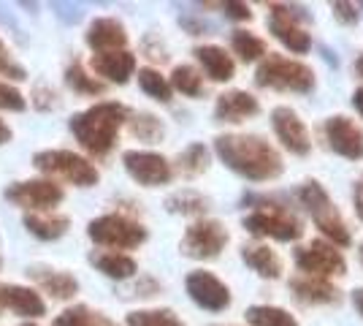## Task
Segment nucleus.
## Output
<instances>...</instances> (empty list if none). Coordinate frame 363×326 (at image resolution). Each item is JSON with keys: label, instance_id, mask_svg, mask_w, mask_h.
<instances>
[{"label": "nucleus", "instance_id": "b1692460", "mask_svg": "<svg viewBox=\"0 0 363 326\" xmlns=\"http://www.w3.org/2000/svg\"><path fill=\"white\" fill-rule=\"evenodd\" d=\"M90 264L111 280H128L138 272L136 259L128 253H117V250H95L90 256Z\"/></svg>", "mask_w": 363, "mask_h": 326}, {"label": "nucleus", "instance_id": "79ce46f5", "mask_svg": "<svg viewBox=\"0 0 363 326\" xmlns=\"http://www.w3.org/2000/svg\"><path fill=\"white\" fill-rule=\"evenodd\" d=\"M11 136H14V131L9 128V123H3V120H0V144H9Z\"/></svg>", "mask_w": 363, "mask_h": 326}, {"label": "nucleus", "instance_id": "39448f33", "mask_svg": "<svg viewBox=\"0 0 363 326\" xmlns=\"http://www.w3.org/2000/svg\"><path fill=\"white\" fill-rule=\"evenodd\" d=\"M257 87H269L279 93H312L315 90V71L301 60L269 52L255 71Z\"/></svg>", "mask_w": 363, "mask_h": 326}, {"label": "nucleus", "instance_id": "de8ad7c7", "mask_svg": "<svg viewBox=\"0 0 363 326\" xmlns=\"http://www.w3.org/2000/svg\"><path fill=\"white\" fill-rule=\"evenodd\" d=\"M19 326H38V324H19Z\"/></svg>", "mask_w": 363, "mask_h": 326}, {"label": "nucleus", "instance_id": "4be33fe9", "mask_svg": "<svg viewBox=\"0 0 363 326\" xmlns=\"http://www.w3.org/2000/svg\"><path fill=\"white\" fill-rule=\"evenodd\" d=\"M193 55H196V60L201 63L203 74L212 79V82H230V79L236 77V63H233V58H230L223 47H217V44H203V47L193 49Z\"/></svg>", "mask_w": 363, "mask_h": 326}, {"label": "nucleus", "instance_id": "4468645a", "mask_svg": "<svg viewBox=\"0 0 363 326\" xmlns=\"http://www.w3.org/2000/svg\"><path fill=\"white\" fill-rule=\"evenodd\" d=\"M323 134L336 156L347 161H363V131L361 125H355V120L345 114H333L323 123Z\"/></svg>", "mask_w": 363, "mask_h": 326}, {"label": "nucleus", "instance_id": "412c9836", "mask_svg": "<svg viewBox=\"0 0 363 326\" xmlns=\"http://www.w3.org/2000/svg\"><path fill=\"white\" fill-rule=\"evenodd\" d=\"M28 278L52 299H74L79 294V280L71 272H62V269L35 264L28 269Z\"/></svg>", "mask_w": 363, "mask_h": 326}, {"label": "nucleus", "instance_id": "5701e85b", "mask_svg": "<svg viewBox=\"0 0 363 326\" xmlns=\"http://www.w3.org/2000/svg\"><path fill=\"white\" fill-rule=\"evenodd\" d=\"M242 261L255 275L266 280H277L282 278V259L277 256V250H272L269 245H260V242H250V245H242Z\"/></svg>", "mask_w": 363, "mask_h": 326}, {"label": "nucleus", "instance_id": "c756f323", "mask_svg": "<svg viewBox=\"0 0 363 326\" xmlns=\"http://www.w3.org/2000/svg\"><path fill=\"white\" fill-rule=\"evenodd\" d=\"M230 49L239 55L242 63H257L269 55V44L250 31H233L230 36Z\"/></svg>", "mask_w": 363, "mask_h": 326}, {"label": "nucleus", "instance_id": "a18cd8bd", "mask_svg": "<svg viewBox=\"0 0 363 326\" xmlns=\"http://www.w3.org/2000/svg\"><path fill=\"white\" fill-rule=\"evenodd\" d=\"M355 74H358V77L363 79V55L358 58V60H355Z\"/></svg>", "mask_w": 363, "mask_h": 326}, {"label": "nucleus", "instance_id": "9b49d317", "mask_svg": "<svg viewBox=\"0 0 363 326\" xmlns=\"http://www.w3.org/2000/svg\"><path fill=\"white\" fill-rule=\"evenodd\" d=\"M6 199L19 210H28V212H52L65 199V193L55 180L38 177V180L11 183L6 188Z\"/></svg>", "mask_w": 363, "mask_h": 326}, {"label": "nucleus", "instance_id": "2eb2a0df", "mask_svg": "<svg viewBox=\"0 0 363 326\" xmlns=\"http://www.w3.org/2000/svg\"><path fill=\"white\" fill-rule=\"evenodd\" d=\"M272 128L277 139L282 141V147L293 156H309L312 150V136L309 128L303 125L298 112L290 107H277L272 112Z\"/></svg>", "mask_w": 363, "mask_h": 326}, {"label": "nucleus", "instance_id": "f704fd0d", "mask_svg": "<svg viewBox=\"0 0 363 326\" xmlns=\"http://www.w3.org/2000/svg\"><path fill=\"white\" fill-rule=\"evenodd\" d=\"M128 326H184L182 318L168 308H157V310H133L125 318Z\"/></svg>", "mask_w": 363, "mask_h": 326}, {"label": "nucleus", "instance_id": "09e8293b", "mask_svg": "<svg viewBox=\"0 0 363 326\" xmlns=\"http://www.w3.org/2000/svg\"><path fill=\"white\" fill-rule=\"evenodd\" d=\"M0 266H3V259H0Z\"/></svg>", "mask_w": 363, "mask_h": 326}, {"label": "nucleus", "instance_id": "c03bdc74", "mask_svg": "<svg viewBox=\"0 0 363 326\" xmlns=\"http://www.w3.org/2000/svg\"><path fill=\"white\" fill-rule=\"evenodd\" d=\"M352 305H355V310H358L363 315V288L352 291Z\"/></svg>", "mask_w": 363, "mask_h": 326}, {"label": "nucleus", "instance_id": "9d476101", "mask_svg": "<svg viewBox=\"0 0 363 326\" xmlns=\"http://www.w3.org/2000/svg\"><path fill=\"white\" fill-rule=\"evenodd\" d=\"M296 266L301 269V275H312V278H342L347 272V261L342 256V250L325 242V239H312L309 245L296 250Z\"/></svg>", "mask_w": 363, "mask_h": 326}, {"label": "nucleus", "instance_id": "37998d69", "mask_svg": "<svg viewBox=\"0 0 363 326\" xmlns=\"http://www.w3.org/2000/svg\"><path fill=\"white\" fill-rule=\"evenodd\" d=\"M352 107L358 109V114L363 117V87H358V90L352 93Z\"/></svg>", "mask_w": 363, "mask_h": 326}, {"label": "nucleus", "instance_id": "ea45409f", "mask_svg": "<svg viewBox=\"0 0 363 326\" xmlns=\"http://www.w3.org/2000/svg\"><path fill=\"white\" fill-rule=\"evenodd\" d=\"M220 9L225 11V16H230V19H236V22H250V19H252V9H250L247 3L225 0V3H220Z\"/></svg>", "mask_w": 363, "mask_h": 326}, {"label": "nucleus", "instance_id": "49530a36", "mask_svg": "<svg viewBox=\"0 0 363 326\" xmlns=\"http://www.w3.org/2000/svg\"><path fill=\"white\" fill-rule=\"evenodd\" d=\"M358 261H361V266H363V242L358 245Z\"/></svg>", "mask_w": 363, "mask_h": 326}, {"label": "nucleus", "instance_id": "7c9ffc66", "mask_svg": "<svg viewBox=\"0 0 363 326\" xmlns=\"http://www.w3.org/2000/svg\"><path fill=\"white\" fill-rule=\"evenodd\" d=\"M206 169H209V147L201 144V141L184 147L177 156V171H179L182 177H198Z\"/></svg>", "mask_w": 363, "mask_h": 326}, {"label": "nucleus", "instance_id": "1a4fd4ad", "mask_svg": "<svg viewBox=\"0 0 363 326\" xmlns=\"http://www.w3.org/2000/svg\"><path fill=\"white\" fill-rule=\"evenodd\" d=\"M301 19H309V14H303L301 9L288 3H269V33L293 55H306L312 49V36L306 33Z\"/></svg>", "mask_w": 363, "mask_h": 326}, {"label": "nucleus", "instance_id": "6e6552de", "mask_svg": "<svg viewBox=\"0 0 363 326\" xmlns=\"http://www.w3.org/2000/svg\"><path fill=\"white\" fill-rule=\"evenodd\" d=\"M228 242H230V234H228L223 220L201 217L193 226H187V232L182 234L179 250L182 256H187V259L212 261V259H217L225 250Z\"/></svg>", "mask_w": 363, "mask_h": 326}, {"label": "nucleus", "instance_id": "cd10ccee", "mask_svg": "<svg viewBox=\"0 0 363 326\" xmlns=\"http://www.w3.org/2000/svg\"><path fill=\"white\" fill-rule=\"evenodd\" d=\"M52 326H120L117 321H111L108 315L101 310H92L87 305H74L68 310H62Z\"/></svg>", "mask_w": 363, "mask_h": 326}, {"label": "nucleus", "instance_id": "393cba45", "mask_svg": "<svg viewBox=\"0 0 363 326\" xmlns=\"http://www.w3.org/2000/svg\"><path fill=\"white\" fill-rule=\"evenodd\" d=\"M68 226H71V217L57 215V212H28L25 215V229L35 239H44V242L60 239L62 234H68Z\"/></svg>", "mask_w": 363, "mask_h": 326}, {"label": "nucleus", "instance_id": "f8f14e48", "mask_svg": "<svg viewBox=\"0 0 363 326\" xmlns=\"http://www.w3.org/2000/svg\"><path fill=\"white\" fill-rule=\"evenodd\" d=\"M122 163H125V171L130 174V180L144 188L168 185L174 177V166L168 163V158L152 150H128L122 156Z\"/></svg>", "mask_w": 363, "mask_h": 326}, {"label": "nucleus", "instance_id": "f257e3e1", "mask_svg": "<svg viewBox=\"0 0 363 326\" xmlns=\"http://www.w3.org/2000/svg\"><path fill=\"white\" fill-rule=\"evenodd\" d=\"M214 153L233 174L250 183H272L285 171L279 150L257 134H223L214 139Z\"/></svg>", "mask_w": 363, "mask_h": 326}, {"label": "nucleus", "instance_id": "0eeeda50", "mask_svg": "<svg viewBox=\"0 0 363 326\" xmlns=\"http://www.w3.org/2000/svg\"><path fill=\"white\" fill-rule=\"evenodd\" d=\"M87 237H90L95 245L120 253V250H133L138 245H144L150 234L133 217L111 212V215H101L95 217V220H90Z\"/></svg>", "mask_w": 363, "mask_h": 326}, {"label": "nucleus", "instance_id": "72a5a7b5", "mask_svg": "<svg viewBox=\"0 0 363 326\" xmlns=\"http://www.w3.org/2000/svg\"><path fill=\"white\" fill-rule=\"evenodd\" d=\"M138 87L144 90V93L155 98V101H160V104H168L171 101V85H168V79L157 71V68H141L138 71Z\"/></svg>", "mask_w": 363, "mask_h": 326}, {"label": "nucleus", "instance_id": "a211bd4d", "mask_svg": "<svg viewBox=\"0 0 363 326\" xmlns=\"http://www.w3.org/2000/svg\"><path fill=\"white\" fill-rule=\"evenodd\" d=\"M260 114V101L247 90H225L223 95H217L214 104V117L220 123H244L250 117Z\"/></svg>", "mask_w": 363, "mask_h": 326}, {"label": "nucleus", "instance_id": "7ed1b4c3", "mask_svg": "<svg viewBox=\"0 0 363 326\" xmlns=\"http://www.w3.org/2000/svg\"><path fill=\"white\" fill-rule=\"evenodd\" d=\"M244 204H250L252 212L244 215L242 226L252 237H269L277 242H298L303 237V223L279 196H244Z\"/></svg>", "mask_w": 363, "mask_h": 326}, {"label": "nucleus", "instance_id": "ddd939ff", "mask_svg": "<svg viewBox=\"0 0 363 326\" xmlns=\"http://www.w3.org/2000/svg\"><path fill=\"white\" fill-rule=\"evenodd\" d=\"M184 288H187V296L203 310L223 313L230 308V288L217 275L206 272V269L190 272L187 280H184Z\"/></svg>", "mask_w": 363, "mask_h": 326}, {"label": "nucleus", "instance_id": "f3484780", "mask_svg": "<svg viewBox=\"0 0 363 326\" xmlns=\"http://www.w3.org/2000/svg\"><path fill=\"white\" fill-rule=\"evenodd\" d=\"M290 291L301 305H339L342 302V291L325 278H312V275H296L290 278Z\"/></svg>", "mask_w": 363, "mask_h": 326}, {"label": "nucleus", "instance_id": "a19ab883", "mask_svg": "<svg viewBox=\"0 0 363 326\" xmlns=\"http://www.w3.org/2000/svg\"><path fill=\"white\" fill-rule=\"evenodd\" d=\"M352 204H355V215L363 220V174L361 180L355 183V188H352Z\"/></svg>", "mask_w": 363, "mask_h": 326}, {"label": "nucleus", "instance_id": "bb28decb", "mask_svg": "<svg viewBox=\"0 0 363 326\" xmlns=\"http://www.w3.org/2000/svg\"><path fill=\"white\" fill-rule=\"evenodd\" d=\"M128 128L130 134L136 136L138 141H147V144H157V141L166 136V125L157 114H150V112H130L128 117Z\"/></svg>", "mask_w": 363, "mask_h": 326}, {"label": "nucleus", "instance_id": "4c0bfd02", "mask_svg": "<svg viewBox=\"0 0 363 326\" xmlns=\"http://www.w3.org/2000/svg\"><path fill=\"white\" fill-rule=\"evenodd\" d=\"M0 77H9V79H25L28 77V71L19 65V63L6 52L3 47V41H0Z\"/></svg>", "mask_w": 363, "mask_h": 326}, {"label": "nucleus", "instance_id": "c9c22d12", "mask_svg": "<svg viewBox=\"0 0 363 326\" xmlns=\"http://www.w3.org/2000/svg\"><path fill=\"white\" fill-rule=\"evenodd\" d=\"M25 107H28L25 95L19 93L14 85L0 82V109L3 112H25Z\"/></svg>", "mask_w": 363, "mask_h": 326}, {"label": "nucleus", "instance_id": "f03ea898", "mask_svg": "<svg viewBox=\"0 0 363 326\" xmlns=\"http://www.w3.org/2000/svg\"><path fill=\"white\" fill-rule=\"evenodd\" d=\"M130 109L120 101H101L95 107L76 112L71 117V134L76 141L95 158H104L114 150L122 125H128Z\"/></svg>", "mask_w": 363, "mask_h": 326}, {"label": "nucleus", "instance_id": "aec40b11", "mask_svg": "<svg viewBox=\"0 0 363 326\" xmlns=\"http://www.w3.org/2000/svg\"><path fill=\"white\" fill-rule=\"evenodd\" d=\"M90 68L101 79H106L111 85H125L128 79L136 74V55L120 49V52H104V55H92Z\"/></svg>", "mask_w": 363, "mask_h": 326}, {"label": "nucleus", "instance_id": "423d86ee", "mask_svg": "<svg viewBox=\"0 0 363 326\" xmlns=\"http://www.w3.org/2000/svg\"><path fill=\"white\" fill-rule=\"evenodd\" d=\"M33 166L41 174L57 177V180L71 183L76 188H92L101 180L98 166L90 158L79 156L74 150H41V153L33 156Z\"/></svg>", "mask_w": 363, "mask_h": 326}, {"label": "nucleus", "instance_id": "a878e982", "mask_svg": "<svg viewBox=\"0 0 363 326\" xmlns=\"http://www.w3.org/2000/svg\"><path fill=\"white\" fill-rule=\"evenodd\" d=\"M166 210L174 215L201 217L209 210V199L203 193L193 190V188H182V190H174L171 196H166Z\"/></svg>", "mask_w": 363, "mask_h": 326}, {"label": "nucleus", "instance_id": "2f4dec72", "mask_svg": "<svg viewBox=\"0 0 363 326\" xmlns=\"http://www.w3.org/2000/svg\"><path fill=\"white\" fill-rule=\"evenodd\" d=\"M168 85H171V90H179L187 98H201L203 90H206L203 87V74L193 65H177L171 79H168Z\"/></svg>", "mask_w": 363, "mask_h": 326}, {"label": "nucleus", "instance_id": "e433bc0d", "mask_svg": "<svg viewBox=\"0 0 363 326\" xmlns=\"http://www.w3.org/2000/svg\"><path fill=\"white\" fill-rule=\"evenodd\" d=\"M33 104L38 112H52V109L60 107V95L57 90L52 87V85H35V90H33Z\"/></svg>", "mask_w": 363, "mask_h": 326}, {"label": "nucleus", "instance_id": "473e14b6", "mask_svg": "<svg viewBox=\"0 0 363 326\" xmlns=\"http://www.w3.org/2000/svg\"><path fill=\"white\" fill-rule=\"evenodd\" d=\"M65 85L79 95H104L106 93V85L101 79H95L87 74V68L82 63H71L65 68Z\"/></svg>", "mask_w": 363, "mask_h": 326}, {"label": "nucleus", "instance_id": "20e7f679", "mask_svg": "<svg viewBox=\"0 0 363 326\" xmlns=\"http://www.w3.org/2000/svg\"><path fill=\"white\" fill-rule=\"evenodd\" d=\"M296 196H298L301 207H306V212L312 215L315 226L323 232L325 242H331L336 248H350V245H352V237H350V229H347V223H345V217L336 210V204H333V199L328 196V190L320 185L318 180L301 183L298 190H296Z\"/></svg>", "mask_w": 363, "mask_h": 326}, {"label": "nucleus", "instance_id": "c85d7f7f", "mask_svg": "<svg viewBox=\"0 0 363 326\" xmlns=\"http://www.w3.org/2000/svg\"><path fill=\"white\" fill-rule=\"evenodd\" d=\"M250 326H301L296 321V315H290L285 308L277 305H252L244 313Z\"/></svg>", "mask_w": 363, "mask_h": 326}, {"label": "nucleus", "instance_id": "6ab92c4d", "mask_svg": "<svg viewBox=\"0 0 363 326\" xmlns=\"http://www.w3.org/2000/svg\"><path fill=\"white\" fill-rule=\"evenodd\" d=\"M0 308L16 313V315H25V318H38L46 313V302L35 288L0 283Z\"/></svg>", "mask_w": 363, "mask_h": 326}, {"label": "nucleus", "instance_id": "dca6fc26", "mask_svg": "<svg viewBox=\"0 0 363 326\" xmlns=\"http://www.w3.org/2000/svg\"><path fill=\"white\" fill-rule=\"evenodd\" d=\"M84 41L95 55H104V52H120L128 44V31L120 19L114 16H98L92 19L87 33H84Z\"/></svg>", "mask_w": 363, "mask_h": 326}, {"label": "nucleus", "instance_id": "58836bf2", "mask_svg": "<svg viewBox=\"0 0 363 326\" xmlns=\"http://www.w3.org/2000/svg\"><path fill=\"white\" fill-rule=\"evenodd\" d=\"M331 11L342 25H355V22H358V16H361L358 14V6H355V3H345V0L331 3Z\"/></svg>", "mask_w": 363, "mask_h": 326}]
</instances>
